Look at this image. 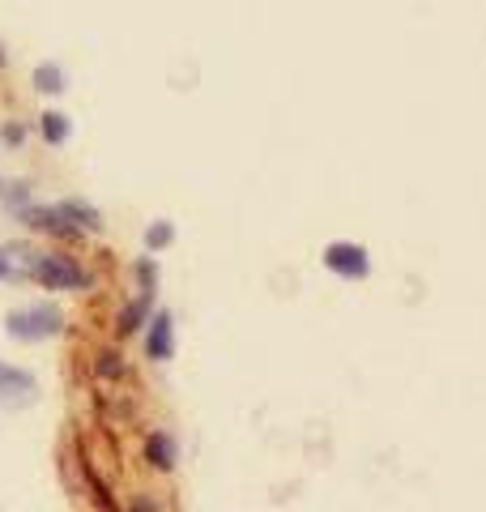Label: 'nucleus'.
Instances as JSON below:
<instances>
[{"mask_svg":"<svg viewBox=\"0 0 486 512\" xmlns=\"http://www.w3.org/2000/svg\"><path fill=\"white\" fill-rule=\"evenodd\" d=\"M324 265L342 278H367V269H371L363 244H329L324 248Z\"/></svg>","mask_w":486,"mask_h":512,"instance_id":"nucleus-3","label":"nucleus"},{"mask_svg":"<svg viewBox=\"0 0 486 512\" xmlns=\"http://www.w3.org/2000/svg\"><path fill=\"white\" fill-rule=\"evenodd\" d=\"M39 133H43V141H52V146H64L69 133H73V124H69L64 111H43V116H39Z\"/></svg>","mask_w":486,"mask_h":512,"instance_id":"nucleus-8","label":"nucleus"},{"mask_svg":"<svg viewBox=\"0 0 486 512\" xmlns=\"http://www.w3.org/2000/svg\"><path fill=\"white\" fill-rule=\"evenodd\" d=\"M56 333H60V312L47 308V303L9 312V338L13 342H43V338H56Z\"/></svg>","mask_w":486,"mask_h":512,"instance_id":"nucleus-1","label":"nucleus"},{"mask_svg":"<svg viewBox=\"0 0 486 512\" xmlns=\"http://www.w3.org/2000/svg\"><path fill=\"white\" fill-rule=\"evenodd\" d=\"M0 64H5V52H0Z\"/></svg>","mask_w":486,"mask_h":512,"instance_id":"nucleus-16","label":"nucleus"},{"mask_svg":"<svg viewBox=\"0 0 486 512\" xmlns=\"http://www.w3.org/2000/svg\"><path fill=\"white\" fill-rule=\"evenodd\" d=\"M150 359H171V316L167 312H158L154 316V325H150Z\"/></svg>","mask_w":486,"mask_h":512,"instance_id":"nucleus-7","label":"nucleus"},{"mask_svg":"<svg viewBox=\"0 0 486 512\" xmlns=\"http://www.w3.org/2000/svg\"><path fill=\"white\" fill-rule=\"evenodd\" d=\"M35 393H39L35 376L0 363V406H30V402H35Z\"/></svg>","mask_w":486,"mask_h":512,"instance_id":"nucleus-4","label":"nucleus"},{"mask_svg":"<svg viewBox=\"0 0 486 512\" xmlns=\"http://www.w3.org/2000/svg\"><path fill=\"white\" fill-rule=\"evenodd\" d=\"M171 239H175V227H171V222H154V227L145 231V244H150V248H167Z\"/></svg>","mask_w":486,"mask_h":512,"instance_id":"nucleus-12","label":"nucleus"},{"mask_svg":"<svg viewBox=\"0 0 486 512\" xmlns=\"http://www.w3.org/2000/svg\"><path fill=\"white\" fill-rule=\"evenodd\" d=\"M111 359H116V355H103V363H99V372H103V376H116V372H120V367L111 363Z\"/></svg>","mask_w":486,"mask_h":512,"instance_id":"nucleus-15","label":"nucleus"},{"mask_svg":"<svg viewBox=\"0 0 486 512\" xmlns=\"http://www.w3.org/2000/svg\"><path fill=\"white\" fill-rule=\"evenodd\" d=\"M35 90H43V94H60L64 90V69L60 64H39L35 69Z\"/></svg>","mask_w":486,"mask_h":512,"instance_id":"nucleus-10","label":"nucleus"},{"mask_svg":"<svg viewBox=\"0 0 486 512\" xmlns=\"http://www.w3.org/2000/svg\"><path fill=\"white\" fill-rule=\"evenodd\" d=\"M30 278L52 286V291H77V286H86L81 265H73L69 256H60V252H35V269H30Z\"/></svg>","mask_w":486,"mask_h":512,"instance_id":"nucleus-2","label":"nucleus"},{"mask_svg":"<svg viewBox=\"0 0 486 512\" xmlns=\"http://www.w3.org/2000/svg\"><path fill=\"white\" fill-rule=\"evenodd\" d=\"M30 269H35V252L30 248H0V282L30 278Z\"/></svg>","mask_w":486,"mask_h":512,"instance_id":"nucleus-6","label":"nucleus"},{"mask_svg":"<svg viewBox=\"0 0 486 512\" xmlns=\"http://www.w3.org/2000/svg\"><path fill=\"white\" fill-rule=\"evenodd\" d=\"M22 218H26L35 231H52V235H81V231L73 227V222L64 218L60 205H56V210H52V205H26Z\"/></svg>","mask_w":486,"mask_h":512,"instance_id":"nucleus-5","label":"nucleus"},{"mask_svg":"<svg viewBox=\"0 0 486 512\" xmlns=\"http://www.w3.org/2000/svg\"><path fill=\"white\" fill-rule=\"evenodd\" d=\"M5 141H9V146H22V141H26V128H22V124H9V128H5Z\"/></svg>","mask_w":486,"mask_h":512,"instance_id":"nucleus-14","label":"nucleus"},{"mask_svg":"<svg viewBox=\"0 0 486 512\" xmlns=\"http://www.w3.org/2000/svg\"><path fill=\"white\" fill-rule=\"evenodd\" d=\"M60 210H64V218H69L77 231H99V227H103V222H99V210H94V205H81V201H64Z\"/></svg>","mask_w":486,"mask_h":512,"instance_id":"nucleus-9","label":"nucleus"},{"mask_svg":"<svg viewBox=\"0 0 486 512\" xmlns=\"http://www.w3.org/2000/svg\"><path fill=\"white\" fill-rule=\"evenodd\" d=\"M141 316H145V299H137V303H133V308H128V312H124V320H120V333H133V329L141 325Z\"/></svg>","mask_w":486,"mask_h":512,"instance_id":"nucleus-13","label":"nucleus"},{"mask_svg":"<svg viewBox=\"0 0 486 512\" xmlns=\"http://www.w3.org/2000/svg\"><path fill=\"white\" fill-rule=\"evenodd\" d=\"M145 453H150V461H154L158 470H171L175 466V448H171L167 436H154L150 444H145Z\"/></svg>","mask_w":486,"mask_h":512,"instance_id":"nucleus-11","label":"nucleus"}]
</instances>
